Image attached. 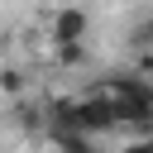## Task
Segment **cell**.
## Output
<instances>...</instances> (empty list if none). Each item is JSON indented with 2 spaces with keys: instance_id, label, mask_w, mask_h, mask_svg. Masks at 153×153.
Returning a JSON list of instances; mask_svg holds the SVG:
<instances>
[{
  "instance_id": "6da1fadb",
  "label": "cell",
  "mask_w": 153,
  "mask_h": 153,
  "mask_svg": "<svg viewBox=\"0 0 153 153\" xmlns=\"http://www.w3.org/2000/svg\"><path fill=\"white\" fill-rule=\"evenodd\" d=\"M115 124H120V110H115V100H110L105 91L76 100V129H81V134H110Z\"/></svg>"
},
{
  "instance_id": "7a4b0ae2",
  "label": "cell",
  "mask_w": 153,
  "mask_h": 153,
  "mask_svg": "<svg viewBox=\"0 0 153 153\" xmlns=\"http://www.w3.org/2000/svg\"><path fill=\"white\" fill-rule=\"evenodd\" d=\"M86 33H91V14L81 5H62L53 14V43H81Z\"/></svg>"
},
{
  "instance_id": "3957f363",
  "label": "cell",
  "mask_w": 153,
  "mask_h": 153,
  "mask_svg": "<svg viewBox=\"0 0 153 153\" xmlns=\"http://www.w3.org/2000/svg\"><path fill=\"white\" fill-rule=\"evenodd\" d=\"M53 143L62 153H96V134H81V129H53Z\"/></svg>"
},
{
  "instance_id": "277c9868",
  "label": "cell",
  "mask_w": 153,
  "mask_h": 153,
  "mask_svg": "<svg viewBox=\"0 0 153 153\" xmlns=\"http://www.w3.org/2000/svg\"><path fill=\"white\" fill-rule=\"evenodd\" d=\"M53 53H57V67H81L86 62V48L81 43H53Z\"/></svg>"
},
{
  "instance_id": "5b68a950",
  "label": "cell",
  "mask_w": 153,
  "mask_h": 153,
  "mask_svg": "<svg viewBox=\"0 0 153 153\" xmlns=\"http://www.w3.org/2000/svg\"><path fill=\"white\" fill-rule=\"evenodd\" d=\"M129 43H134V48H153V19H139V24L129 29Z\"/></svg>"
},
{
  "instance_id": "8992f818",
  "label": "cell",
  "mask_w": 153,
  "mask_h": 153,
  "mask_svg": "<svg viewBox=\"0 0 153 153\" xmlns=\"http://www.w3.org/2000/svg\"><path fill=\"white\" fill-rule=\"evenodd\" d=\"M0 86H5L10 96H19V91H24V72H19V67H5V72H0Z\"/></svg>"
},
{
  "instance_id": "52a82bcc",
  "label": "cell",
  "mask_w": 153,
  "mask_h": 153,
  "mask_svg": "<svg viewBox=\"0 0 153 153\" xmlns=\"http://www.w3.org/2000/svg\"><path fill=\"white\" fill-rule=\"evenodd\" d=\"M120 153H153V134H139V139H129Z\"/></svg>"
},
{
  "instance_id": "ba28073f",
  "label": "cell",
  "mask_w": 153,
  "mask_h": 153,
  "mask_svg": "<svg viewBox=\"0 0 153 153\" xmlns=\"http://www.w3.org/2000/svg\"><path fill=\"white\" fill-rule=\"evenodd\" d=\"M139 76H153V48H139V62H134Z\"/></svg>"
}]
</instances>
